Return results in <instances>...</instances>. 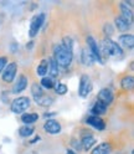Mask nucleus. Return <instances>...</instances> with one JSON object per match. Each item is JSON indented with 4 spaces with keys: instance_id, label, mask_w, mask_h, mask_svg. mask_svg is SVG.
<instances>
[{
    "instance_id": "nucleus-34",
    "label": "nucleus",
    "mask_w": 134,
    "mask_h": 154,
    "mask_svg": "<svg viewBox=\"0 0 134 154\" xmlns=\"http://www.w3.org/2000/svg\"><path fill=\"white\" fill-rule=\"evenodd\" d=\"M11 47H13V52H16V45H15V44H13V45H11Z\"/></svg>"
},
{
    "instance_id": "nucleus-15",
    "label": "nucleus",
    "mask_w": 134,
    "mask_h": 154,
    "mask_svg": "<svg viewBox=\"0 0 134 154\" xmlns=\"http://www.w3.org/2000/svg\"><path fill=\"white\" fill-rule=\"evenodd\" d=\"M81 60H82L83 65H86V66H92V65L94 63V61H96L94 56H93V55L91 54V51H90V50H87V49L82 50V54H81Z\"/></svg>"
},
{
    "instance_id": "nucleus-11",
    "label": "nucleus",
    "mask_w": 134,
    "mask_h": 154,
    "mask_svg": "<svg viewBox=\"0 0 134 154\" xmlns=\"http://www.w3.org/2000/svg\"><path fill=\"white\" fill-rule=\"evenodd\" d=\"M26 87H27V79H26V76L25 75H20V76H19V79L16 80L14 87H13V93L17 94V93L23 92Z\"/></svg>"
},
{
    "instance_id": "nucleus-8",
    "label": "nucleus",
    "mask_w": 134,
    "mask_h": 154,
    "mask_svg": "<svg viewBox=\"0 0 134 154\" xmlns=\"http://www.w3.org/2000/svg\"><path fill=\"white\" fill-rule=\"evenodd\" d=\"M98 101L104 103L106 106L111 104L113 102V98H114V96H113V92L109 90V88H102L99 92H98Z\"/></svg>"
},
{
    "instance_id": "nucleus-27",
    "label": "nucleus",
    "mask_w": 134,
    "mask_h": 154,
    "mask_svg": "<svg viewBox=\"0 0 134 154\" xmlns=\"http://www.w3.org/2000/svg\"><path fill=\"white\" fill-rule=\"evenodd\" d=\"M62 46L65 47V49L67 51H70V52H73V41H72V38L69 37V36H66L63 37V42H62Z\"/></svg>"
},
{
    "instance_id": "nucleus-17",
    "label": "nucleus",
    "mask_w": 134,
    "mask_h": 154,
    "mask_svg": "<svg viewBox=\"0 0 134 154\" xmlns=\"http://www.w3.org/2000/svg\"><path fill=\"white\" fill-rule=\"evenodd\" d=\"M114 21H116V26H117V29L119 31H128L130 25H132L130 23H128L126 19L122 17V16H117Z\"/></svg>"
},
{
    "instance_id": "nucleus-3",
    "label": "nucleus",
    "mask_w": 134,
    "mask_h": 154,
    "mask_svg": "<svg viewBox=\"0 0 134 154\" xmlns=\"http://www.w3.org/2000/svg\"><path fill=\"white\" fill-rule=\"evenodd\" d=\"M29 107H30V100L29 97H17L11 102V111L16 114L23 113L24 111H26Z\"/></svg>"
},
{
    "instance_id": "nucleus-25",
    "label": "nucleus",
    "mask_w": 134,
    "mask_h": 154,
    "mask_svg": "<svg viewBox=\"0 0 134 154\" xmlns=\"http://www.w3.org/2000/svg\"><path fill=\"white\" fill-rule=\"evenodd\" d=\"M40 86H41V87H44V88L50 90V88H53L55 81H53V79H51V77H42Z\"/></svg>"
},
{
    "instance_id": "nucleus-28",
    "label": "nucleus",
    "mask_w": 134,
    "mask_h": 154,
    "mask_svg": "<svg viewBox=\"0 0 134 154\" xmlns=\"http://www.w3.org/2000/svg\"><path fill=\"white\" fill-rule=\"evenodd\" d=\"M53 88H55V92L57 94H65L67 92V86L63 85V83H60V82H56Z\"/></svg>"
},
{
    "instance_id": "nucleus-9",
    "label": "nucleus",
    "mask_w": 134,
    "mask_h": 154,
    "mask_svg": "<svg viewBox=\"0 0 134 154\" xmlns=\"http://www.w3.org/2000/svg\"><path fill=\"white\" fill-rule=\"evenodd\" d=\"M44 129L50 134H57L61 132V124L56 119H49L44 124Z\"/></svg>"
},
{
    "instance_id": "nucleus-4",
    "label": "nucleus",
    "mask_w": 134,
    "mask_h": 154,
    "mask_svg": "<svg viewBox=\"0 0 134 154\" xmlns=\"http://www.w3.org/2000/svg\"><path fill=\"white\" fill-rule=\"evenodd\" d=\"M45 21V14H39V15H35L32 17V20L30 23V29H29V36L30 37H35L37 34H39L40 29L42 26Z\"/></svg>"
},
{
    "instance_id": "nucleus-19",
    "label": "nucleus",
    "mask_w": 134,
    "mask_h": 154,
    "mask_svg": "<svg viewBox=\"0 0 134 154\" xmlns=\"http://www.w3.org/2000/svg\"><path fill=\"white\" fill-rule=\"evenodd\" d=\"M93 144H96V139L94 137H92L91 134H87V136H84L81 140V147L84 149V150H88L92 148Z\"/></svg>"
},
{
    "instance_id": "nucleus-23",
    "label": "nucleus",
    "mask_w": 134,
    "mask_h": 154,
    "mask_svg": "<svg viewBox=\"0 0 134 154\" xmlns=\"http://www.w3.org/2000/svg\"><path fill=\"white\" fill-rule=\"evenodd\" d=\"M35 101H36V103H37V104L44 106V107H47V106L52 104V98L50 97V96H46V94H42L41 97L36 98Z\"/></svg>"
},
{
    "instance_id": "nucleus-22",
    "label": "nucleus",
    "mask_w": 134,
    "mask_h": 154,
    "mask_svg": "<svg viewBox=\"0 0 134 154\" xmlns=\"http://www.w3.org/2000/svg\"><path fill=\"white\" fill-rule=\"evenodd\" d=\"M34 127L32 126H30V124H25V126H23V127H20L19 128V134H20L21 137H24V138H26V137H30L31 134L34 133Z\"/></svg>"
},
{
    "instance_id": "nucleus-10",
    "label": "nucleus",
    "mask_w": 134,
    "mask_h": 154,
    "mask_svg": "<svg viewBox=\"0 0 134 154\" xmlns=\"http://www.w3.org/2000/svg\"><path fill=\"white\" fill-rule=\"evenodd\" d=\"M86 123L90 124V126H92V127H94L98 131H103L104 128H106V123H104V121L101 117H98V116H90V117L86 119Z\"/></svg>"
},
{
    "instance_id": "nucleus-7",
    "label": "nucleus",
    "mask_w": 134,
    "mask_h": 154,
    "mask_svg": "<svg viewBox=\"0 0 134 154\" xmlns=\"http://www.w3.org/2000/svg\"><path fill=\"white\" fill-rule=\"evenodd\" d=\"M87 44H88V47H90V51L91 54L94 56V59L99 61L101 63H103V59H102V52L99 50V47L97 45V42H96V40L92 37V36H88L87 37Z\"/></svg>"
},
{
    "instance_id": "nucleus-2",
    "label": "nucleus",
    "mask_w": 134,
    "mask_h": 154,
    "mask_svg": "<svg viewBox=\"0 0 134 154\" xmlns=\"http://www.w3.org/2000/svg\"><path fill=\"white\" fill-rule=\"evenodd\" d=\"M102 47H103V52L108 56L117 57V56H120L123 54L122 47L116 41L111 40V38H106V40L102 42Z\"/></svg>"
},
{
    "instance_id": "nucleus-6",
    "label": "nucleus",
    "mask_w": 134,
    "mask_h": 154,
    "mask_svg": "<svg viewBox=\"0 0 134 154\" xmlns=\"http://www.w3.org/2000/svg\"><path fill=\"white\" fill-rule=\"evenodd\" d=\"M16 72H17V65L15 62H10L9 65H6L3 71V81L6 83L13 82L16 76Z\"/></svg>"
},
{
    "instance_id": "nucleus-16",
    "label": "nucleus",
    "mask_w": 134,
    "mask_h": 154,
    "mask_svg": "<svg viewBox=\"0 0 134 154\" xmlns=\"http://www.w3.org/2000/svg\"><path fill=\"white\" fill-rule=\"evenodd\" d=\"M91 112L93 113V116H98L99 117V116H102V114H104L107 112V106L104 103H102V102H99V101H97L93 104Z\"/></svg>"
},
{
    "instance_id": "nucleus-24",
    "label": "nucleus",
    "mask_w": 134,
    "mask_h": 154,
    "mask_svg": "<svg viewBox=\"0 0 134 154\" xmlns=\"http://www.w3.org/2000/svg\"><path fill=\"white\" fill-rule=\"evenodd\" d=\"M31 93H32V96H34V100L39 98V97H41L42 94H45L44 91H42V87H41L39 83H34V85L31 86Z\"/></svg>"
},
{
    "instance_id": "nucleus-20",
    "label": "nucleus",
    "mask_w": 134,
    "mask_h": 154,
    "mask_svg": "<svg viewBox=\"0 0 134 154\" xmlns=\"http://www.w3.org/2000/svg\"><path fill=\"white\" fill-rule=\"evenodd\" d=\"M120 85H122V88L126 90V91L133 90V87H134V79H133V76H124L122 79V81H120Z\"/></svg>"
},
{
    "instance_id": "nucleus-5",
    "label": "nucleus",
    "mask_w": 134,
    "mask_h": 154,
    "mask_svg": "<svg viewBox=\"0 0 134 154\" xmlns=\"http://www.w3.org/2000/svg\"><path fill=\"white\" fill-rule=\"evenodd\" d=\"M92 82L88 75H82L80 80V86H78V94L81 97H87L92 91Z\"/></svg>"
},
{
    "instance_id": "nucleus-29",
    "label": "nucleus",
    "mask_w": 134,
    "mask_h": 154,
    "mask_svg": "<svg viewBox=\"0 0 134 154\" xmlns=\"http://www.w3.org/2000/svg\"><path fill=\"white\" fill-rule=\"evenodd\" d=\"M6 62H8V59L5 56H2L0 57V73H2L5 69V66H6Z\"/></svg>"
},
{
    "instance_id": "nucleus-13",
    "label": "nucleus",
    "mask_w": 134,
    "mask_h": 154,
    "mask_svg": "<svg viewBox=\"0 0 134 154\" xmlns=\"http://www.w3.org/2000/svg\"><path fill=\"white\" fill-rule=\"evenodd\" d=\"M119 42L120 45H123L126 49H133L134 46V36L132 34H124L119 36Z\"/></svg>"
},
{
    "instance_id": "nucleus-33",
    "label": "nucleus",
    "mask_w": 134,
    "mask_h": 154,
    "mask_svg": "<svg viewBox=\"0 0 134 154\" xmlns=\"http://www.w3.org/2000/svg\"><path fill=\"white\" fill-rule=\"evenodd\" d=\"M55 114H56V113H45L44 117H45V118H47V117L50 118V117H52V116H55Z\"/></svg>"
},
{
    "instance_id": "nucleus-14",
    "label": "nucleus",
    "mask_w": 134,
    "mask_h": 154,
    "mask_svg": "<svg viewBox=\"0 0 134 154\" xmlns=\"http://www.w3.org/2000/svg\"><path fill=\"white\" fill-rule=\"evenodd\" d=\"M47 72H49L51 79H55V77L59 76V65H57L53 57H51V59L47 61Z\"/></svg>"
},
{
    "instance_id": "nucleus-36",
    "label": "nucleus",
    "mask_w": 134,
    "mask_h": 154,
    "mask_svg": "<svg viewBox=\"0 0 134 154\" xmlns=\"http://www.w3.org/2000/svg\"><path fill=\"white\" fill-rule=\"evenodd\" d=\"M67 154H76L75 152H72L71 149H69V150H67Z\"/></svg>"
},
{
    "instance_id": "nucleus-1",
    "label": "nucleus",
    "mask_w": 134,
    "mask_h": 154,
    "mask_svg": "<svg viewBox=\"0 0 134 154\" xmlns=\"http://www.w3.org/2000/svg\"><path fill=\"white\" fill-rule=\"evenodd\" d=\"M53 59L59 66L67 67L70 66L73 59V52L67 51L62 45H56L53 49Z\"/></svg>"
},
{
    "instance_id": "nucleus-21",
    "label": "nucleus",
    "mask_w": 134,
    "mask_h": 154,
    "mask_svg": "<svg viewBox=\"0 0 134 154\" xmlns=\"http://www.w3.org/2000/svg\"><path fill=\"white\" fill-rule=\"evenodd\" d=\"M37 119H39V114L37 113H24L21 116V121L25 123V124H31L35 123Z\"/></svg>"
},
{
    "instance_id": "nucleus-30",
    "label": "nucleus",
    "mask_w": 134,
    "mask_h": 154,
    "mask_svg": "<svg viewBox=\"0 0 134 154\" xmlns=\"http://www.w3.org/2000/svg\"><path fill=\"white\" fill-rule=\"evenodd\" d=\"M104 34L108 35V36H111L113 34V27H112L111 24H106V25H104Z\"/></svg>"
},
{
    "instance_id": "nucleus-35",
    "label": "nucleus",
    "mask_w": 134,
    "mask_h": 154,
    "mask_svg": "<svg viewBox=\"0 0 134 154\" xmlns=\"http://www.w3.org/2000/svg\"><path fill=\"white\" fill-rule=\"evenodd\" d=\"M37 140H40V137H36L34 140H31V143H35V142H37Z\"/></svg>"
},
{
    "instance_id": "nucleus-26",
    "label": "nucleus",
    "mask_w": 134,
    "mask_h": 154,
    "mask_svg": "<svg viewBox=\"0 0 134 154\" xmlns=\"http://www.w3.org/2000/svg\"><path fill=\"white\" fill-rule=\"evenodd\" d=\"M36 72H37V75H39V76L45 77V75L47 73V60H42L41 61V63L37 66Z\"/></svg>"
},
{
    "instance_id": "nucleus-12",
    "label": "nucleus",
    "mask_w": 134,
    "mask_h": 154,
    "mask_svg": "<svg viewBox=\"0 0 134 154\" xmlns=\"http://www.w3.org/2000/svg\"><path fill=\"white\" fill-rule=\"evenodd\" d=\"M119 8H120V11H122V15H120V16L124 17L128 23L132 24V23H133V19H134V14H133L132 8H129L127 3H120Z\"/></svg>"
},
{
    "instance_id": "nucleus-18",
    "label": "nucleus",
    "mask_w": 134,
    "mask_h": 154,
    "mask_svg": "<svg viewBox=\"0 0 134 154\" xmlns=\"http://www.w3.org/2000/svg\"><path fill=\"white\" fill-rule=\"evenodd\" d=\"M109 152H111V144L104 142V143L98 144V146L92 150V154H109Z\"/></svg>"
},
{
    "instance_id": "nucleus-31",
    "label": "nucleus",
    "mask_w": 134,
    "mask_h": 154,
    "mask_svg": "<svg viewBox=\"0 0 134 154\" xmlns=\"http://www.w3.org/2000/svg\"><path fill=\"white\" fill-rule=\"evenodd\" d=\"M32 47H34V41H30V42L26 45V49H27V50H31Z\"/></svg>"
},
{
    "instance_id": "nucleus-32",
    "label": "nucleus",
    "mask_w": 134,
    "mask_h": 154,
    "mask_svg": "<svg viewBox=\"0 0 134 154\" xmlns=\"http://www.w3.org/2000/svg\"><path fill=\"white\" fill-rule=\"evenodd\" d=\"M72 144H73V146H75L76 148H77V149L82 148V147H81V144H80V143H77V142H75V140H72Z\"/></svg>"
}]
</instances>
